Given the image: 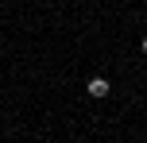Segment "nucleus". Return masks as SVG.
I'll return each mask as SVG.
<instances>
[{"label":"nucleus","instance_id":"f257e3e1","mask_svg":"<svg viewBox=\"0 0 147 143\" xmlns=\"http://www.w3.org/2000/svg\"><path fill=\"white\" fill-rule=\"evenodd\" d=\"M109 89H112V85H109V77H89V81H85V93H89V97H97V101H101V97H109Z\"/></svg>","mask_w":147,"mask_h":143},{"label":"nucleus","instance_id":"f03ea898","mask_svg":"<svg viewBox=\"0 0 147 143\" xmlns=\"http://www.w3.org/2000/svg\"><path fill=\"white\" fill-rule=\"evenodd\" d=\"M140 46H143V54H147V35H143V43H140Z\"/></svg>","mask_w":147,"mask_h":143}]
</instances>
